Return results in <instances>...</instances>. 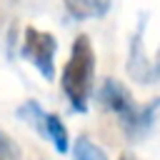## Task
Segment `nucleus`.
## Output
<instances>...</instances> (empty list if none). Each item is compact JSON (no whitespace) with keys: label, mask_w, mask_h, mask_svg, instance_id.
<instances>
[{"label":"nucleus","mask_w":160,"mask_h":160,"mask_svg":"<svg viewBox=\"0 0 160 160\" xmlns=\"http://www.w3.org/2000/svg\"><path fill=\"white\" fill-rule=\"evenodd\" d=\"M98 102L118 120L122 135L130 142L145 140L150 135V130L155 128V120L160 115V98H152L148 102H138L130 95V90L115 78H105L100 82Z\"/></svg>","instance_id":"obj_1"},{"label":"nucleus","mask_w":160,"mask_h":160,"mask_svg":"<svg viewBox=\"0 0 160 160\" xmlns=\"http://www.w3.org/2000/svg\"><path fill=\"white\" fill-rule=\"evenodd\" d=\"M60 90L72 112H88L95 90V48L85 32H80L70 45V55L60 70Z\"/></svg>","instance_id":"obj_2"},{"label":"nucleus","mask_w":160,"mask_h":160,"mask_svg":"<svg viewBox=\"0 0 160 160\" xmlns=\"http://www.w3.org/2000/svg\"><path fill=\"white\" fill-rule=\"evenodd\" d=\"M15 115H18V120H22L25 125H30L38 135H42V138L52 145V150H55L58 155L70 152V145H72V142H70L68 128H65V122H62V118H60L58 112L45 110L38 100H25V102L18 105Z\"/></svg>","instance_id":"obj_3"},{"label":"nucleus","mask_w":160,"mask_h":160,"mask_svg":"<svg viewBox=\"0 0 160 160\" xmlns=\"http://www.w3.org/2000/svg\"><path fill=\"white\" fill-rule=\"evenodd\" d=\"M20 55L25 62H30L48 82L55 80V58H58V38L48 30L25 28L20 40Z\"/></svg>","instance_id":"obj_4"},{"label":"nucleus","mask_w":160,"mask_h":160,"mask_svg":"<svg viewBox=\"0 0 160 160\" xmlns=\"http://www.w3.org/2000/svg\"><path fill=\"white\" fill-rule=\"evenodd\" d=\"M145 20L142 18L130 38V48H128V62L125 70L130 75V80H135L138 85H155L160 80V48L155 52L145 50Z\"/></svg>","instance_id":"obj_5"},{"label":"nucleus","mask_w":160,"mask_h":160,"mask_svg":"<svg viewBox=\"0 0 160 160\" xmlns=\"http://www.w3.org/2000/svg\"><path fill=\"white\" fill-rule=\"evenodd\" d=\"M62 5L75 20H95L110 10V0H62Z\"/></svg>","instance_id":"obj_6"},{"label":"nucleus","mask_w":160,"mask_h":160,"mask_svg":"<svg viewBox=\"0 0 160 160\" xmlns=\"http://www.w3.org/2000/svg\"><path fill=\"white\" fill-rule=\"evenodd\" d=\"M70 152H72V160H108V152L88 135H80L70 145Z\"/></svg>","instance_id":"obj_7"},{"label":"nucleus","mask_w":160,"mask_h":160,"mask_svg":"<svg viewBox=\"0 0 160 160\" xmlns=\"http://www.w3.org/2000/svg\"><path fill=\"white\" fill-rule=\"evenodd\" d=\"M0 160H22L18 142L5 130H0Z\"/></svg>","instance_id":"obj_8"},{"label":"nucleus","mask_w":160,"mask_h":160,"mask_svg":"<svg viewBox=\"0 0 160 160\" xmlns=\"http://www.w3.org/2000/svg\"><path fill=\"white\" fill-rule=\"evenodd\" d=\"M118 160H138V158H135V155H132V152H122V155H120V158H118Z\"/></svg>","instance_id":"obj_9"}]
</instances>
